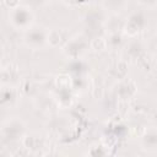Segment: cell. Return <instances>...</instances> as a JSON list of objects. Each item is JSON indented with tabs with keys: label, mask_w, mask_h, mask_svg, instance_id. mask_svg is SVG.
Here are the masks:
<instances>
[{
	"label": "cell",
	"mask_w": 157,
	"mask_h": 157,
	"mask_svg": "<svg viewBox=\"0 0 157 157\" xmlns=\"http://www.w3.org/2000/svg\"><path fill=\"white\" fill-rule=\"evenodd\" d=\"M34 15L28 6L20 5L16 9L9 10V22L18 31H27L32 27Z\"/></svg>",
	"instance_id": "cell-1"
},
{
	"label": "cell",
	"mask_w": 157,
	"mask_h": 157,
	"mask_svg": "<svg viewBox=\"0 0 157 157\" xmlns=\"http://www.w3.org/2000/svg\"><path fill=\"white\" fill-rule=\"evenodd\" d=\"M26 124L18 118L6 120L1 126V136L6 141H17L25 136Z\"/></svg>",
	"instance_id": "cell-2"
},
{
	"label": "cell",
	"mask_w": 157,
	"mask_h": 157,
	"mask_svg": "<svg viewBox=\"0 0 157 157\" xmlns=\"http://www.w3.org/2000/svg\"><path fill=\"white\" fill-rule=\"evenodd\" d=\"M107 11L104 9H98V7H92L86 11L83 16V22L86 27V32H94V37L99 36L96 29H101L104 26V22L107 20Z\"/></svg>",
	"instance_id": "cell-3"
},
{
	"label": "cell",
	"mask_w": 157,
	"mask_h": 157,
	"mask_svg": "<svg viewBox=\"0 0 157 157\" xmlns=\"http://www.w3.org/2000/svg\"><path fill=\"white\" fill-rule=\"evenodd\" d=\"M147 26V18L144 12L135 11L130 13V16L124 22L123 32L129 37H136L139 33H141Z\"/></svg>",
	"instance_id": "cell-4"
},
{
	"label": "cell",
	"mask_w": 157,
	"mask_h": 157,
	"mask_svg": "<svg viewBox=\"0 0 157 157\" xmlns=\"http://www.w3.org/2000/svg\"><path fill=\"white\" fill-rule=\"evenodd\" d=\"M23 40L27 47L32 49H40L48 44V31L42 26H33L26 31Z\"/></svg>",
	"instance_id": "cell-5"
},
{
	"label": "cell",
	"mask_w": 157,
	"mask_h": 157,
	"mask_svg": "<svg viewBox=\"0 0 157 157\" xmlns=\"http://www.w3.org/2000/svg\"><path fill=\"white\" fill-rule=\"evenodd\" d=\"M87 47H88V42L86 36H75L65 43L63 52L67 58L77 59L86 50Z\"/></svg>",
	"instance_id": "cell-6"
},
{
	"label": "cell",
	"mask_w": 157,
	"mask_h": 157,
	"mask_svg": "<svg viewBox=\"0 0 157 157\" xmlns=\"http://www.w3.org/2000/svg\"><path fill=\"white\" fill-rule=\"evenodd\" d=\"M136 91H137V87L132 80L123 78V81L117 87V96L121 101H128V99H131L136 94Z\"/></svg>",
	"instance_id": "cell-7"
},
{
	"label": "cell",
	"mask_w": 157,
	"mask_h": 157,
	"mask_svg": "<svg viewBox=\"0 0 157 157\" xmlns=\"http://www.w3.org/2000/svg\"><path fill=\"white\" fill-rule=\"evenodd\" d=\"M141 146L146 151H157V128H147L141 135Z\"/></svg>",
	"instance_id": "cell-8"
},
{
	"label": "cell",
	"mask_w": 157,
	"mask_h": 157,
	"mask_svg": "<svg viewBox=\"0 0 157 157\" xmlns=\"http://www.w3.org/2000/svg\"><path fill=\"white\" fill-rule=\"evenodd\" d=\"M17 102V91L11 86H4L1 90V105L12 107Z\"/></svg>",
	"instance_id": "cell-9"
},
{
	"label": "cell",
	"mask_w": 157,
	"mask_h": 157,
	"mask_svg": "<svg viewBox=\"0 0 157 157\" xmlns=\"http://www.w3.org/2000/svg\"><path fill=\"white\" fill-rule=\"evenodd\" d=\"M104 27L109 32V34L120 33V31H123V27H124V21L117 13H113L112 16L107 17V20L104 22Z\"/></svg>",
	"instance_id": "cell-10"
},
{
	"label": "cell",
	"mask_w": 157,
	"mask_h": 157,
	"mask_svg": "<svg viewBox=\"0 0 157 157\" xmlns=\"http://www.w3.org/2000/svg\"><path fill=\"white\" fill-rule=\"evenodd\" d=\"M87 64L82 61L80 58L77 59H71L70 63L67 64V71L75 77V76H83L87 72Z\"/></svg>",
	"instance_id": "cell-11"
},
{
	"label": "cell",
	"mask_w": 157,
	"mask_h": 157,
	"mask_svg": "<svg viewBox=\"0 0 157 157\" xmlns=\"http://www.w3.org/2000/svg\"><path fill=\"white\" fill-rule=\"evenodd\" d=\"M128 4V0H103L102 5L105 11H109L112 13H118L121 11Z\"/></svg>",
	"instance_id": "cell-12"
},
{
	"label": "cell",
	"mask_w": 157,
	"mask_h": 157,
	"mask_svg": "<svg viewBox=\"0 0 157 157\" xmlns=\"http://www.w3.org/2000/svg\"><path fill=\"white\" fill-rule=\"evenodd\" d=\"M58 103L61 108H69L72 104V94L69 88H61L58 92Z\"/></svg>",
	"instance_id": "cell-13"
},
{
	"label": "cell",
	"mask_w": 157,
	"mask_h": 157,
	"mask_svg": "<svg viewBox=\"0 0 157 157\" xmlns=\"http://www.w3.org/2000/svg\"><path fill=\"white\" fill-rule=\"evenodd\" d=\"M90 47L92 50L94 52H103L108 48V42L104 37L102 36H97V37H93L91 38V42H90Z\"/></svg>",
	"instance_id": "cell-14"
},
{
	"label": "cell",
	"mask_w": 157,
	"mask_h": 157,
	"mask_svg": "<svg viewBox=\"0 0 157 157\" xmlns=\"http://www.w3.org/2000/svg\"><path fill=\"white\" fill-rule=\"evenodd\" d=\"M142 52H144L142 44H141L140 42H136V40H135V42H131V43L128 45V49H126L128 55H129L130 58H132V59H139V58L141 56Z\"/></svg>",
	"instance_id": "cell-15"
},
{
	"label": "cell",
	"mask_w": 157,
	"mask_h": 157,
	"mask_svg": "<svg viewBox=\"0 0 157 157\" xmlns=\"http://www.w3.org/2000/svg\"><path fill=\"white\" fill-rule=\"evenodd\" d=\"M61 38H63L61 37V32L59 29L54 28V29L48 31V44L50 47H53V48L58 47L60 44V42H61Z\"/></svg>",
	"instance_id": "cell-16"
},
{
	"label": "cell",
	"mask_w": 157,
	"mask_h": 157,
	"mask_svg": "<svg viewBox=\"0 0 157 157\" xmlns=\"http://www.w3.org/2000/svg\"><path fill=\"white\" fill-rule=\"evenodd\" d=\"M22 144L26 148H38V144H39V137L36 135H26L22 137Z\"/></svg>",
	"instance_id": "cell-17"
},
{
	"label": "cell",
	"mask_w": 157,
	"mask_h": 157,
	"mask_svg": "<svg viewBox=\"0 0 157 157\" xmlns=\"http://www.w3.org/2000/svg\"><path fill=\"white\" fill-rule=\"evenodd\" d=\"M107 42H108V47H110L113 49H117L118 47L121 45L123 37H121L120 33H112V34H109V38L107 39Z\"/></svg>",
	"instance_id": "cell-18"
},
{
	"label": "cell",
	"mask_w": 157,
	"mask_h": 157,
	"mask_svg": "<svg viewBox=\"0 0 157 157\" xmlns=\"http://www.w3.org/2000/svg\"><path fill=\"white\" fill-rule=\"evenodd\" d=\"M115 70H117L118 77H120L121 80L125 78V76H126V74H128V63H126L125 60H119V61L117 63Z\"/></svg>",
	"instance_id": "cell-19"
},
{
	"label": "cell",
	"mask_w": 157,
	"mask_h": 157,
	"mask_svg": "<svg viewBox=\"0 0 157 157\" xmlns=\"http://www.w3.org/2000/svg\"><path fill=\"white\" fill-rule=\"evenodd\" d=\"M71 77L69 76V75H60V76H58V87H59V90H61V88H69V85H70V82L72 81V80H70Z\"/></svg>",
	"instance_id": "cell-20"
},
{
	"label": "cell",
	"mask_w": 157,
	"mask_h": 157,
	"mask_svg": "<svg viewBox=\"0 0 157 157\" xmlns=\"http://www.w3.org/2000/svg\"><path fill=\"white\" fill-rule=\"evenodd\" d=\"M4 1V5L9 9V10H12V9H16L17 6H20V0H2Z\"/></svg>",
	"instance_id": "cell-21"
},
{
	"label": "cell",
	"mask_w": 157,
	"mask_h": 157,
	"mask_svg": "<svg viewBox=\"0 0 157 157\" xmlns=\"http://www.w3.org/2000/svg\"><path fill=\"white\" fill-rule=\"evenodd\" d=\"M139 4L146 7H156L157 6V0H137Z\"/></svg>",
	"instance_id": "cell-22"
},
{
	"label": "cell",
	"mask_w": 157,
	"mask_h": 157,
	"mask_svg": "<svg viewBox=\"0 0 157 157\" xmlns=\"http://www.w3.org/2000/svg\"><path fill=\"white\" fill-rule=\"evenodd\" d=\"M67 4L70 5H74V6H77V5H82V4H86L87 0H65Z\"/></svg>",
	"instance_id": "cell-23"
}]
</instances>
